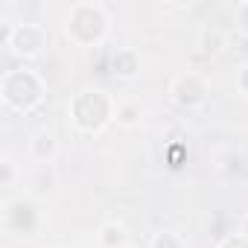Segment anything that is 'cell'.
<instances>
[{
  "label": "cell",
  "mask_w": 248,
  "mask_h": 248,
  "mask_svg": "<svg viewBox=\"0 0 248 248\" xmlns=\"http://www.w3.org/2000/svg\"><path fill=\"white\" fill-rule=\"evenodd\" d=\"M6 41L21 53V56H35L38 47H41V30L32 27V24H24V27H9L6 30Z\"/></svg>",
  "instance_id": "6da1fadb"
}]
</instances>
